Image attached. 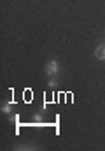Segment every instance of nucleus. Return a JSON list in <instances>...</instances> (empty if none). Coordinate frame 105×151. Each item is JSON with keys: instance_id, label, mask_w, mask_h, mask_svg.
Wrapping results in <instances>:
<instances>
[{"instance_id": "nucleus-1", "label": "nucleus", "mask_w": 105, "mask_h": 151, "mask_svg": "<svg viewBox=\"0 0 105 151\" xmlns=\"http://www.w3.org/2000/svg\"><path fill=\"white\" fill-rule=\"evenodd\" d=\"M46 74L49 76V77H56V76L60 74V63L56 62V60H49L47 63H46Z\"/></svg>"}, {"instance_id": "nucleus-2", "label": "nucleus", "mask_w": 105, "mask_h": 151, "mask_svg": "<svg viewBox=\"0 0 105 151\" xmlns=\"http://www.w3.org/2000/svg\"><path fill=\"white\" fill-rule=\"evenodd\" d=\"M12 104H14V100L4 102V104L0 106V111H2V113L5 114V116H11V114H12V109H11V107H12Z\"/></svg>"}, {"instance_id": "nucleus-3", "label": "nucleus", "mask_w": 105, "mask_h": 151, "mask_svg": "<svg viewBox=\"0 0 105 151\" xmlns=\"http://www.w3.org/2000/svg\"><path fill=\"white\" fill-rule=\"evenodd\" d=\"M34 127H42L44 125V116H42V111H37L34 114V121H32Z\"/></svg>"}, {"instance_id": "nucleus-4", "label": "nucleus", "mask_w": 105, "mask_h": 151, "mask_svg": "<svg viewBox=\"0 0 105 151\" xmlns=\"http://www.w3.org/2000/svg\"><path fill=\"white\" fill-rule=\"evenodd\" d=\"M95 56H96L98 60H102V62H105V44H102V46H98V47L95 49Z\"/></svg>"}, {"instance_id": "nucleus-5", "label": "nucleus", "mask_w": 105, "mask_h": 151, "mask_svg": "<svg viewBox=\"0 0 105 151\" xmlns=\"http://www.w3.org/2000/svg\"><path fill=\"white\" fill-rule=\"evenodd\" d=\"M47 84H49V86H51V88H54V86H56V84H58V81H56V77H51V79H49V83H47Z\"/></svg>"}, {"instance_id": "nucleus-6", "label": "nucleus", "mask_w": 105, "mask_h": 151, "mask_svg": "<svg viewBox=\"0 0 105 151\" xmlns=\"http://www.w3.org/2000/svg\"><path fill=\"white\" fill-rule=\"evenodd\" d=\"M104 44H105V39H104Z\"/></svg>"}]
</instances>
